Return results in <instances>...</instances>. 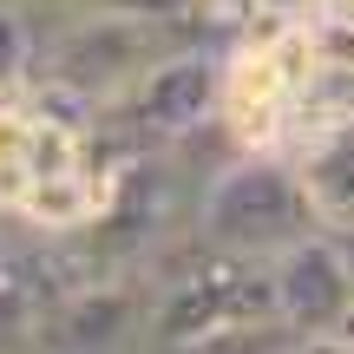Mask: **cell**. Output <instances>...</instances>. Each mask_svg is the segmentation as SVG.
<instances>
[{"mask_svg":"<svg viewBox=\"0 0 354 354\" xmlns=\"http://www.w3.org/2000/svg\"><path fill=\"white\" fill-rule=\"evenodd\" d=\"M269 289H276V322L289 335H335L354 302V276L342 263V243L308 230L289 250L269 256Z\"/></svg>","mask_w":354,"mask_h":354,"instance_id":"5b68a950","label":"cell"},{"mask_svg":"<svg viewBox=\"0 0 354 354\" xmlns=\"http://www.w3.org/2000/svg\"><path fill=\"white\" fill-rule=\"evenodd\" d=\"M335 243H342V263H348V276H354V230H348V236H335Z\"/></svg>","mask_w":354,"mask_h":354,"instance_id":"4fadbf2b","label":"cell"},{"mask_svg":"<svg viewBox=\"0 0 354 354\" xmlns=\"http://www.w3.org/2000/svg\"><path fill=\"white\" fill-rule=\"evenodd\" d=\"M308 46H315V66H354V20H335V13H308Z\"/></svg>","mask_w":354,"mask_h":354,"instance_id":"30bf717a","label":"cell"},{"mask_svg":"<svg viewBox=\"0 0 354 354\" xmlns=\"http://www.w3.org/2000/svg\"><path fill=\"white\" fill-rule=\"evenodd\" d=\"M13 7H73V0H13Z\"/></svg>","mask_w":354,"mask_h":354,"instance_id":"9a60e30c","label":"cell"},{"mask_svg":"<svg viewBox=\"0 0 354 354\" xmlns=\"http://www.w3.org/2000/svg\"><path fill=\"white\" fill-rule=\"evenodd\" d=\"M171 46H197L177 26H138V20H66L59 33H39V59H33V79H53V86H73L79 99L92 105H118L145 73L151 59H165Z\"/></svg>","mask_w":354,"mask_h":354,"instance_id":"7a4b0ae2","label":"cell"},{"mask_svg":"<svg viewBox=\"0 0 354 354\" xmlns=\"http://www.w3.org/2000/svg\"><path fill=\"white\" fill-rule=\"evenodd\" d=\"M184 354H289V328L282 322H250V328H216Z\"/></svg>","mask_w":354,"mask_h":354,"instance_id":"ba28073f","label":"cell"},{"mask_svg":"<svg viewBox=\"0 0 354 354\" xmlns=\"http://www.w3.org/2000/svg\"><path fill=\"white\" fill-rule=\"evenodd\" d=\"M335 335H342V342L354 348V302H348V315H342V328H335Z\"/></svg>","mask_w":354,"mask_h":354,"instance_id":"5bb4252c","label":"cell"},{"mask_svg":"<svg viewBox=\"0 0 354 354\" xmlns=\"http://www.w3.org/2000/svg\"><path fill=\"white\" fill-rule=\"evenodd\" d=\"M145 328H151V282L118 276V282H92V289L46 302L26 348L33 354H145Z\"/></svg>","mask_w":354,"mask_h":354,"instance_id":"3957f363","label":"cell"},{"mask_svg":"<svg viewBox=\"0 0 354 354\" xmlns=\"http://www.w3.org/2000/svg\"><path fill=\"white\" fill-rule=\"evenodd\" d=\"M289 171H295V190H302L308 230H322V236H348V230H354V125L295 145Z\"/></svg>","mask_w":354,"mask_h":354,"instance_id":"8992f818","label":"cell"},{"mask_svg":"<svg viewBox=\"0 0 354 354\" xmlns=\"http://www.w3.org/2000/svg\"><path fill=\"white\" fill-rule=\"evenodd\" d=\"M0 230H7V216H0Z\"/></svg>","mask_w":354,"mask_h":354,"instance_id":"e0dca14e","label":"cell"},{"mask_svg":"<svg viewBox=\"0 0 354 354\" xmlns=\"http://www.w3.org/2000/svg\"><path fill=\"white\" fill-rule=\"evenodd\" d=\"M7 354H33V348H7Z\"/></svg>","mask_w":354,"mask_h":354,"instance_id":"2e32d148","label":"cell"},{"mask_svg":"<svg viewBox=\"0 0 354 354\" xmlns=\"http://www.w3.org/2000/svg\"><path fill=\"white\" fill-rule=\"evenodd\" d=\"M190 236L203 250L243 256V263H269L276 250H289L295 236H308V210L295 190L289 158L243 151L230 158L210 184L190 197Z\"/></svg>","mask_w":354,"mask_h":354,"instance_id":"6da1fadb","label":"cell"},{"mask_svg":"<svg viewBox=\"0 0 354 354\" xmlns=\"http://www.w3.org/2000/svg\"><path fill=\"white\" fill-rule=\"evenodd\" d=\"M289 354H354L342 335H289Z\"/></svg>","mask_w":354,"mask_h":354,"instance_id":"8fae6325","label":"cell"},{"mask_svg":"<svg viewBox=\"0 0 354 354\" xmlns=\"http://www.w3.org/2000/svg\"><path fill=\"white\" fill-rule=\"evenodd\" d=\"M315 13H335V20H354V0H322Z\"/></svg>","mask_w":354,"mask_h":354,"instance_id":"7c38bea8","label":"cell"},{"mask_svg":"<svg viewBox=\"0 0 354 354\" xmlns=\"http://www.w3.org/2000/svg\"><path fill=\"white\" fill-rule=\"evenodd\" d=\"M33 59H39V26L26 20V7L0 0V99H13L33 79Z\"/></svg>","mask_w":354,"mask_h":354,"instance_id":"52a82bcc","label":"cell"},{"mask_svg":"<svg viewBox=\"0 0 354 354\" xmlns=\"http://www.w3.org/2000/svg\"><path fill=\"white\" fill-rule=\"evenodd\" d=\"M92 20H138V26H177L184 20V0H73Z\"/></svg>","mask_w":354,"mask_h":354,"instance_id":"9c48e42d","label":"cell"},{"mask_svg":"<svg viewBox=\"0 0 354 354\" xmlns=\"http://www.w3.org/2000/svg\"><path fill=\"white\" fill-rule=\"evenodd\" d=\"M138 145H177L197 125L216 118V53L210 46H171L165 59H151V73L125 92L118 105H105Z\"/></svg>","mask_w":354,"mask_h":354,"instance_id":"277c9868","label":"cell"}]
</instances>
